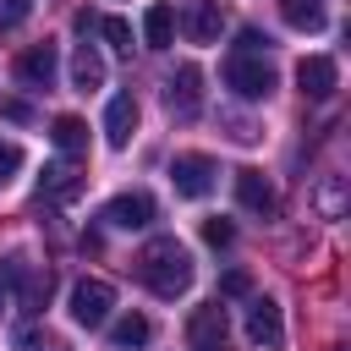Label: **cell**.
<instances>
[{
	"label": "cell",
	"mask_w": 351,
	"mask_h": 351,
	"mask_svg": "<svg viewBox=\"0 0 351 351\" xmlns=\"http://www.w3.org/2000/svg\"><path fill=\"white\" fill-rule=\"evenodd\" d=\"M137 280H143L154 296L176 302V296L192 285V252H186L176 236H159V241H148V247L137 252Z\"/></svg>",
	"instance_id": "6da1fadb"
},
{
	"label": "cell",
	"mask_w": 351,
	"mask_h": 351,
	"mask_svg": "<svg viewBox=\"0 0 351 351\" xmlns=\"http://www.w3.org/2000/svg\"><path fill=\"white\" fill-rule=\"evenodd\" d=\"M225 82H230L236 99L258 104V99L274 93V66H269L263 55H230V60H225Z\"/></svg>",
	"instance_id": "7a4b0ae2"
},
{
	"label": "cell",
	"mask_w": 351,
	"mask_h": 351,
	"mask_svg": "<svg viewBox=\"0 0 351 351\" xmlns=\"http://www.w3.org/2000/svg\"><path fill=\"white\" fill-rule=\"evenodd\" d=\"M170 181H176L181 197H208L214 181H219V165H214L208 154H176V159H170Z\"/></svg>",
	"instance_id": "3957f363"
},
{
	"label": "cell",
	"mask_w": 351,
	"mask_h": 351,
	"mask_svg": "<svg viewBox=\"0 0 351 351\" xmlns=\"http://www.w3.org/2000/svg\"><path fill=\"white\" fill-rule=\"evenodd\" d=\"M110 307H115V291H110V280H77V285H71V318H77L82 329H99V324H110Z\"/></svg>",
	"instance_id": "277c9868"
},
{
	"label": "cell",
	"mask_w": 351,
	"mask_h": 351,
	"mask_svg": "<svg viewBox=\"0 0 351 351\" xmlns=\"http://www.w3.org/2000/svg\"><path fill=\"white\" fill-rule=\"evenodd\" d=\"M186 346L192 351H230V318H225L219 302H208L186 318Z\"/></svg>",
	"instance_id": "5b68a950"
},
{
	"label": "cell",
	"mask_w": 351,
	"mask_h": 351,
	"mask_svg": "<svg viewBox=\"0 0 351 351\" xmlns=\"http://www.w3.org/2000/svg\"><path fill=\"white\" fill-rule=\"evenodd\" d=\"M197 104H203V71H197V66H176V71L165 77V110H170L176 121H192Z\"/></svg>",
	"instance_id": "8992f818"
},
{
	"label": "cell",
	"mask_w": 351,
	"mask_h": 351,
	"mask_svg": "<svg viewBox=\"0 0 351 351\" xmlns=\"http://www.w3.org/2000/svg\"><path fill=\"white\" fill-rule=\"evenodd\" d=\"M247 340L263 346V351H280L285 346V318H280V302L274 296H258L247 307Z\"/></svg>",
	"instance_id": "52a82bcc"
},
{
	"label": "cell",
	"mask_w": 351,
	"mask_h": 351,
	"mask_svg": "<svg viewBox=\"0 0 351 351\" xmlns=\"http://www.w3.org/2000/svg\"><path fill=\"white\" fill-rule=\"evenodd\" d=\"M55 71H60V55H55L49 38H44V44H27V49L16 55V82H27V88H49Z\"/></svg>",
	"instance_id": "ba28073f"
},
{
	"label": "cell",
	"mask_w": 351,
	"mask_h": 351,
	"mask_svg": "<svg viewBox=\"0 0 351 351\" xmlns=\"http://www.w3.org/2000/svg\"><path fill=\"white\" fill-rule=\"evenodd\" d=\"M148 219H154V197L148 192H115L104 203V225H115V230H143Z\"/></svg>",
	"instance_id": "9c48e42d"
},
{
	"label": "cell",
	"mask_w": 351,
	"mask_h": 351,
	"mask_svg": "<svg viewBox=\"0 0 351 351\" xmlns=\"http://www.w3.org/2000/svg\"><path fill=\"white\" fill-rule=\"evenodd\" d=\"M181 27H186V38H192V44H214V38H219V27H225L219 0H186Z\"/></svg>",
	"instance_id": "30bf717a"
},
{
	"label": "cell",
	"mask_w": 351,
	"mask_h": 351,
	"mask_svg": "<svg viewBox=\"0 0 351 351\" xmlns=\"http://www.w3.org/2000/svg\"><path fill=\"white\" fill-rule=\"evenodd\" d=\"M296 82H302V93H307V99H329V93H335V82H340V66H335L329 55H307V60L296 66Z\"/></svg>",
	"instance_id": "8fae6325"
},
{
	"label": "cell",
	"mask_w": 351,
	"mask_h": 351,
	"mask_svg": "<svg viewBox=\"0 0 351 351\" xmlns=\"http://www.w3.org/2000/svg\"><path fill=\"white\" fill-rule=\"evenodd\" d=\"M132 132H137V99H132V93H115L110 110H104V137H110V148H126Z\"/></svg>",
	"instance_id": "7c38bea8"
},
{
	"label": "cell",
	"mask_w": 351,
	"mask_h": 351,
	"mask_svg": "<svg viewBox=\"0 0 351 351\" xmlns=\"http://www.w3.org/2000/svg\"><path fill=\"white\" fill-rule=\"evenodd\" d=\"M236 197L252 214H274V186H269L263 170H236Z\"/></svg>",
	"instance_id": "4fadbf2b"
},
{
	"label": "cell",
	"mask_w": 351,
	"mask_h": 351,
	"mask_svg": "<svg viewBox=\"0 0 351 351\" xmlns=\"http://www.w3.org/2000/svg\"><path fill=\"white\" fill-rule=\"evenodd\" d=\"M71 82H77V93H93V88H104V55H99L93 44H82V49L71 55Z\"/></svg>",
	"instance_id": "5bb4252c"
},
{
	"label": "cell",
	"mask_w": 351,
	"mask_h": 351,
	"mask_svg": "<svg viewBox=\"0 0 351 351\" xmlns=\"http://www.w3.org/2000/svg\"><path fill=\"white\" fill-rule=\"evenodd\" d=\"M176 38V5H148V16H143V44L148 49H165Z\"/></svg>",
	"instance_id": "9a60e30c"
},
{
	"label": "cell",
	"mask_w": 351,
	"mask_h": 351,
	"mask_svg": "<svg viewBox=\"0 0 351 351\" xmlns=\"http://www.w3.org/2000/svg\"><path fill=\"white\" fill-rule=\"evenodd\" d=\"M44 192H49V197H60V203H66V197H77V192H82V176H77V165H71V159H55V165H44Z\"/></svg>",
	"instance_id": "2e32d148"
},
{
	"label": "cell",
	"mask_w": 351,
	"mask_h": 351,
	"mask_svg": "<svg viewBox=\"0 0 351 351\" xmlns=\"http://www.w3.org/2000/svg\"><path fill=\"white\" fill-rule=\"evenodd\" d=\"M49 143H55V148L71 159V154H82V148H88V126H82L77 115H55V126H49Z\"/></svg>",
	"instance_id": "e0dca14e"
},
{
	"label": "cell",
	"mask_w": 351,
	"mask_h": 351,
	"mask_svg": "<svg viewBox=\"0 0 351 351\" xmlns=\"http://www.w3.org/2000/svg\"><path fill=\"white\" fill-rule=\"evenodd\" d=\"M280 16L302 33H318L324 27V0H280Z\"/></svg>",
	"instance_id": "ac0fdd59"
},
{
	"label": "cell",
	"mask_w": 351,
	"mask_h": 351,
	"mask_svg": "<svg viewBox=\"0 0 351 351\" xmlns=\"http://www.w3.org/2000/svg\"><path fill=\"white\" fill-rule=\"evenodd\" d=\"M148 335H154V324L143 318V313H126V318H115L110 324V340L126 351V346H148Z\"/></svg>",
	"instance_id": "d6986e66"
},
{
	"label": "cell",
	"mask_w": 351,
	"mask_h": 351,
	"mask_svg": "<svg viewBox=\"0 0 351 351\" xmlns=\"http://www.w3.org/2000/svg\"><path fill=\"white\" fill-rule=\"evenodd\" d=\"M49 285H55L49 269H27L22 285H16V291H22V307H44V302H49Z\"/></svg>",
	"instance_id": "ffe728a7"
},
{
	"label": "cell",
	"mask_w": 351,
	"mask_h": 351,
	"mask_svg": "<svg viewBox=\"0 0 351 351\" xmlns=\"http://www.w3.org/2000/svg\"><path fill=\"white\" fill-rule=\"evenodd\" d=\"M16 351H66V340L49 335V329H22L16 335Z\"/></svg>",
	"instance_id": "44dd1931"
},
{
	"label": "cell",
	"mask_w": 351,
	"mask_h": 351,
	"mask_svg": "<svg viewBox=\"0 0 351 351\" xmlns=\"http://www.w3.org/2000/svg\"><path fill=\"white\" fill-rule=\"evenodd\" d=\"M99 33L110 38V49H121V55H132V27H126L121 16H104V22H99Z\"/></svg>",
	"instance_id": "7402d4cb"
},
{
	"label": "cell",
	"mask_w": 351,
	"mask_h": 351,
	"mask_svg": "<svg viewBox=\"0 0 351 351\" xmlns=\"http://www.w3.org/2000/svg\"><path fill=\"white\" fill-rule=\"evenodd\" d=\"M16 170H22V148H16L11 137H0V186L16 181Z\"/></svg>",
	"instance_id": "603a6c76"
},
{
	"label": "cell",
	"mask_w": 351,
	"mask_h": 351,
	"mask_svg": "<svg viewBox=\"0 0 351 351\" xmlns=\"http://www.w3.org/2000/svg\"><path fill=\"white\" fill-rule=\"evenodd\" d=\"M230 236H236L230 219H203V241H208V247H230Z\"/></svg>",
	"instance_id": "cb8c5ba5"
},
{
	"label": "cell",
	"mask_w": 351,
	"mask_h": 351,
	"mask_svg": "<svg viewBox=\"0 0 351 351\" xmlns=\"http://www.w3.org/2000/svg\"><path fill=\"white\" fill-rule=\"evenodd\" d=\"M27 11H33V0H0V33L16 27V22H27Z\"/></svg>",
	"instance_id": "d4e9b609"
},
{
	"label": "cell",
	"mask_w": 351,
	"mask_h": 351,
	"mask_svg": "<svg viewBox=\"0 0 351 351\" xmlns=\"http://www.w3.org/2000/svg\"><path fill=\"white\" fill-rule=\"evenodd\" d=\"M219 291H225V296H247V291H252V274H247V269H230V274L219 280Z\"/></svg>",
	"instance_id": "484cf974"
},
{
	"label": "cell",
	"mask_w": 351,
	"mask_h": 351,
	"mask_svg": "<svg viewBox=\"0 0 351 351\" xmlns=\"http://www.w3.org/2000/svg\"><path fill=\"white\" fill-rule=\"evenodd\" d=\"M269 49V33H258V27H241V49L236 55H263Z\"/></svg>",
	"instance_id": "4316f807"
},
{
	"label": "cell",
	"mask_w": 351,
	"mask_h": 351,
	"mask_svg": "<svg viewBox=\"0 0 351 351\" xmlns=\"http://www.w3.org/2000/svg\"><path fill=\"white\" fill-rule=\"evenodd\" d=\"M318 208H324V219H335V214H340V176H335V181L318 192Z\"/></svg>",
	"instance_id": "83f0119b"
},
{
	"label": "cell",
	"mask_w": 351,
	"mask_h": 351,
	"mask_svg": "<svg viewBox=\"0 0 351 351\" xmlns=\"http://www.w3.org/2000/svg\"><path fill=\"white\" fill-rule=\"evenodd\" d=\"M0 110H5V115H11V121H27V115H33V110H27V104H22V99H5V104H0Z\"/></svg>",
	"instance_id": "f1b7e54d"
},
{
	"label": "cell",
	"mask_w": 351,
	"mask_h": 351,
	"mask_svg": "<svg viewBox=\"0 0 351 351\" xmlns=\"http://www.w3.org/2000/svg\"><path fill=\"white\" fill-rule=\"evenodd\" d=\"M0 313H5V285H0Z\"/></svg>",
	"instance_id": "f546056e"
}]
</instances>
